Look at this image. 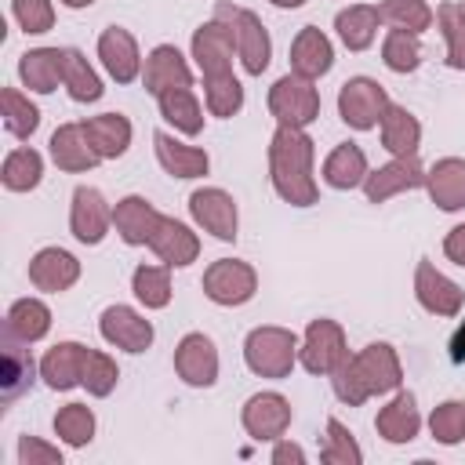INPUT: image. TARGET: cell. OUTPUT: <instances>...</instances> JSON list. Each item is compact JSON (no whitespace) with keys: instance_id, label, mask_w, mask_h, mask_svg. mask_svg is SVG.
Instances as JSON below:
<instances>
[{"instance_id":"cell-1","label":"cell","mask_w":465,"mask_h":465,"mask_svg":"<svg viewBox=\"0 0 465 465\" xmlns=\"http://www.w3.org/2000/svg\"><path fill=\"white\" fill-rule=\"evenodd\" d=\"M316 142L305 127H283L276 124L269 138V182L276 196L291 207H312L320 200L316 185Z\"/></svg>"},{"instance_id":"cell-2","label":"cell","mask_w":465,"mask_h":465,"mask_svg":"<svg viewBox=\"0 0 465 465\" xmlns=\"http://www.w3.org/2000/svg\"><path fill=\"white\" fill-rule=\"evenodd\" d=\"M298 334L291 327H276V323H262L254 331H247L243 338V363L251 374L258 378H287L298 363Z\"/></svg>"},{"instance_id":"cell-3","label":"cell","mask_w":465,"mask_h":465,"mask_svg":"<svg viewBox=\"0 0 465 465\" xmlns=\"http://www.w3.org/2000/svg\"><path fill=\"white\" fill-rule=\"evenodd\" d=\"M214 15L232 25V33H236V58H240L243 73L247 76H262L269 69V62H272V40H269L265 22L251 7H236L229 0H218Z\"/></svg>"},{"instance_id":"cell-4","label":"cell","mask_w":465,"mask_h":465,"mask_svg":"<svg viewBox=\"0 0 465 465\" xmlns=\"http://www.w3.org/2000/svg\"><path fill=\"white\" fill-rule=\"evenodd\" d=\"M349 356V338H345V327L331 316H320V320H309L302 341H298V363L316 374V378H331V371Z\"/></svg>"},{"instance_id":"cell-5","label":"cell","mask_w":465,"mask_h":465,"mask_svg":"<svg viewBox=\"0 0 465 465\" xmlns=\"http://www.w3.org/2000/svg\"><path fill=\"white\" fill-rule=\"evenodd\" d=\"M389 105L392 98L374 76H349L338 87V116L352 131H374Z\"/></svg>"},{"instance_id":"cell-6","label":"cell","mask_w":465,"mask_h":465,"mask_svg":"<svg viewBox=\"0 0 465 465\" xmlns=\"http://www.w3.org/2000/svg\"><path fill=\"white\" fill-rule=\"evenodd\" d=\"M269 113L276 116V124L283 127H309L320 116V91L316 80H305L298 73H283L272 87H269Z\"/></svg>"},{"instance_id":"cell-7","label":"cell","mask_w":465,"mask_h":465,"mask_svg":"<svg viewBox=\"0 0 465 465\" xmlns=\"http://www.w3.org/2000/svg\"><path fill=\"white\" fill-rule=\"evenodd\" d=\"M207 302L222 305V309H236V305H247L254 294H258V272L251 262H240V258H218L207 265L203 280H200Z\"/></svg>"},{"instance_id":"cell-8","label":"cell","mask_w":465,"mask_h":465,"mask_svg":"<svg viewBox=\"0 0 465 465\" xmlns=\"http://www.w3.org/2000/svg\"><path fill=\"white\" fill-rule=\"evenodd\" d=\"M189 214L214 240L236 243V236H240V211H236V200L225 189H218V185L193 189L189 193Z\"/></svg>"},{"instance_id":"cell-9","label":"cell","mask_w":465,"mask_h":465,"mask_svg":"<svg viewBox=\"0 0 465 465\" xmlns=\"http://www.w3.org/2000/svg\"><path fill=\"white\" fill-rule=\"evenodd\" d=\"M291 418H294L291 400H287L283 392H272V389L254 392V396L243 403V411H240L243 432H247L251 440H258V443L280 440V436L291 429Z\"/></svg>"},{"instance_id":"cell-10","label":"cell","mask_w":465,"mask_h":465,"mask_svg":"<svg viewBox=\"0 0 465 465\" xmlns=\"http://www.w3.org/2000/svg\"><path fill=\"white\" fill-rule=\"evenodd\" d=\"M193 62L200 69V76H218V73H232V54H236V33L225 18H211L193 33Z\"/></svg>"},{"instance_id":"cell-11","label":"cell","mask_w":465,"mask_h":465,"mask_svg":"<svg viewBox=\"0 0 465 465\" xmlns=\"http://www.w3.org/2000/svg\"><path fill=\"white\" fill-rule=\"evenodd\" d=\"M98 334H102V341H109L113 349H124V352H145L149 345H153V338H156V331H153V320H145L138 309H131V305H105L102 309V316H98Z\"/></svg>"},{"instance_id":"cell-12","label":"cell","mask_w":465,"mask_h":465,"mask_svg":"<svg viewBox=\"0 0 465 465\" xmlns=\"http://www.w3.org/2000/svg\"><path fill=\"white\" fill-rule=\"evenodd\" d=\"M109 229H113V207L102 196V189L76 185L73 189V203H69V232L80 243L94 247V243H102L109 236Z\"/></svg>"},{"instance_id":"cell-13","label":"cell","mask_w":465,"mask_h":465,"mask_svg":"<svg viewBox=\"0 0 465 465\" xmlns=\"http://www.w3.org/2000/svg\"><path fill=\"white\" fill-rule=\"evenodd\" d=\"M218 349L203 331H189L178 345H174V374L193 385V389H211L218 381Z\"/></svg>"},{"instance_id":"cell-14","label":"cell","mask_w":465,"mask_h":465,"mask_svg":"<svg viewBox=\"0 0 465 465\" xmlns=\"http://www.w3.org/2000/svg\"><path fill=\"white\" fill-rule=\"evenodd\" d=\"M363 196L367 203H385L400 193H411V189H425V167L418 163V156H392L389 163L374 167L367 178H363Z\"/></svg>"},{"instance_id":"cell-15","label":"cell","mask_w":465,"mask_h":465,"mask_svg":"<svg viewBox=\"0 0 465 465\" xmlns=\"http://www.w3.org/2000/svg\"><path fill=\"white\" fill-rule=\"evenodd\" d=\"M414 298L432 316H458L465 309V291L447 272H440L429 258L414 265Z\"/></svg>"},{"instance_id":"cell-16","label":"cell","mask_w":465,"mask_h":465,"mask_svg":"<svg viewBox=\"0 0 465 465\" xmlns=\"http://www.w3.org/2000/svg\"><path fill=\"white\" fill-rule=\"evenodd\" d=\"M98 62H102V69H105L116 84L138 80V76H142V65H145L134 33L124 29V25L102 29V36H98Z\"/></svg>"},{"instance_id":"cell-17","label":"cell","mask_w":465,"mask_h":465,"mask_svg":"<svg viewBox=\"0 0 465 465\" xmlns=\"http://www.w3.org/2000/svg\"><path fill=\"white\" fill-rule=\"evenodd\" d=\"M40 374V363H33L29 356V341L15 338L4 331V349H0V400L15 403L18 396H25L33 389Z\"/></svg>"},{"instance_id":"cell-18","label":"cell","mask_w":465,"mask_h":465,"mask_svg":"<svg viewBox=\"0 0 465 465\" xmlns=\"http://www.w3.org/2000/svg\"><path fill=\"white\" fill-rule=\"evenodd\" d=\"M193 84V65L189 58L174 47V44H156L149 54H145V65H142V87L156 98L163 94L167 87H189Z\"/></svg>"},{"instance_id":"cell-19","label":"cell","mask_w":465,"mask_h":465,"mask_svg":"<svg viewBox=\"0 0 465 465\" xmlns=\"http://www.w3.org/2000/svg\"><path fill=\"white\" fill-rule=\"evenodd\" d=\"M80 280V262L65 247H40L29 258V283L44 294H62Z\"/></svg>"},{"instance_id":"cell-20","label":"cell","mask_w":465,"mask_h":465,"mask_svg":"<svg viewBox=\"0 0 465 465\" xmlns=\"http://www.w3.org/2000/svg\"><path fill=\"white\" fill-rule=\"evenodd\" d=\"M352 360H356L371 396H389V392H396L403 385V363H400V352L389 341H371Z\"/></svg>"},{"instance_id":"cell-21","label":"cell","mask_w":465,"mask_h":465,"mask_svg":"<svg viewBox=\"0 0 465 465\" xmlns=\"http://www.w3.org/2000/svg\"><path fill=\"white\" fill-rule=\"evenodd\" d=\"M160 218L163 214L145 196H138V193H131V196H124V200L113 203V229H116V236L127 247H149Z\"/></svg>"},{"instance_id":"cell-22","label":"cell","mask_w":465,"mask_h":465,"mask_svg":"<svg viewBox=\"0 0 465 465\" xmlns=\"http://www.w3.org/2000/svg\"><path fill=\"white\" fill-rule=\"evenodd\" d=\"M334 65V44L323 29L316 25H302L291 40V73L305 76V80H320L327 76Z\"/></svg>"},{"instance_id":"cell-23","label":"cell","mask_w":465,"mask_h":465,"mask_svg":"<svg viewBox=\"0 0 465 465\" xmlns=\"http://www.w3.org/2000/svg\"><path fill=\"white\" fill-rule=\"evenodd\" d=\"M153 149H156V163H160L163 174H171V178L193 182V178H203V174L211 171L207 149L185 145V142H178V138L167 134V131H156V134H153Z\"/></svg>"},{"instance_id":"cell-24","label":"cell","mask_w":465,"mask_h":465,"mask_svg":"<svg viewBox=\"0 0 465 465\" xmlns=\"http://www.w3.org/2000/svg\"><path fill=\"white\" fill-rule=\"evenodd\" d=\"M149 251H153L163 265L185 269V265H193V262L200 258V236H196L185 222L163 214L160 225H156V232H153V240H149Z\"/></svg>"},{"instance_id":"cell-25","label":"cell","mask_w":465,"mask_h":465,"mask_svg":"<svg viewBox=\"0 0 465 465\" xmlns=\"http://www.w3.org/2000/svg\"><path fill=\"white\" fill-rule=\"evenodd\" d=\"M84 363H87V345L80 341H58L44 352L40 360V378L51 392H69L84 385Z\"/></svg>"},{"instance_id":"cell-26","label":"cell","mask_w":465,"mask_h":465,"mask_svg":"<svg viewBox=\"0 0 465 465\" xmlns=\"http://www.w3.org/2000/svg\"><path fill=\"white\" fill-rule=\"evenodd\" d=\"M47 153H51L54 167L65 171V174H84V171H94L102 163V156L91 149V142L84 134V124H62V127H54V134L47 142Z\"/></svg>"},{"instance_id":"cell-27","label":"cell","mask_w":465,"mask_h":465,"mask_svg":"<svg viewBox=\"0 0 465 465\" xmlns=\"http://www.w3.org/2000/svg\"><path fill=\"white\" fill-rule=\"evenodd\" d=\"M425 193L447 214L465 211V156H440L425 171Z\"/></svg>"},{"instance_id":"cell-28","label":"cell","mask_w":465,"mask_h":465,"mask_svg":"<svg viewBox=\"0 0 465 465\" xmlns=\"http://www.w3.org/2000/svg\"><path fill=\"white\" fill-rule=\"evenodd\" d=\"M374 429H378V436H381L385 443H396V447H400V443L418 440V432H421V411H418L414 392L396 389V392H392V400L378 411Z\"/></svg>"},{"instance_id":"cell-29","label":"cell","mask_w":465,"mask_h":465,"mask_svg":"<svg viewBox=\"0 0 465 465\" xmlns=\"http://www.w3.org/2000/svg\"><path fill=\"white\" fill-rule=\"evenodd\" d=\"M62 65H65V47H29L18 58V80L33 94H51L62 84Z\"/></svg>"},{"instance_id":"cell-30","label":"cell","mask_w":465,"mask_h":465,"mask_svg":"<svg viewBox=\"0 0 465 465\" xmlns=\"http://www.w3.org/2000/svg\"><path fill=\"white\" fill-rule=\"evenodd\" d=\"M80 124H84V134H87L91 149L102 160H120L131 149L134 127H131V120L124 113H98V116H87Z\"/></svg>"},{"instance_id":"cell-31","label":"cell","mask_w":465,"mask_h":465,"mask_svg":"<svg viewBox=\"0 0 465 465\" xmlns=\"http://www.w3.org/2000/svg\"><path fill=\"white\" fill-rule=\"evenodd\" d=\"M371 174V163H367V153L356 145V142H341L327 153L323 167H320V178L323 185L338 189V193H349V189H360L363 178Z\"/></svg>"},{"instance_id":"cell-32","label":"cell","mask_w":465,"mask_h":465,"mask_svg":"<svg viewBox=\"0 0 465 465\" xmlns=\"http://www.w3.org/2000/svg\"><path fill=\"white\" fill-rule=\"evenodd\" d=\"M378 134H381V149L389 156H418V149H421V120L407 105L392 102L378 124Z\"/></svg>"},{"instance_id":"cell-33","label":"cell","mask_w":465,"mask_h":465,"mask_svg":"<svg viewBox=\"0 0 465 465\" xmlns=\"http://www.w3.org/2000/svg\"><path fill=\"white\" fill-rule=\"evenodd\" d=\"M378 25L385 22H381V7L374 4H349L334 15V33L349 51H367L378 36Z\"/></svg>"},{"instance_id":"cell-34","label":"cell","mask_w":465,"mask_h":465,"mask_svg":"<svg viewBox=\"0 0 465 465\" xmlns=\"http://www.w3.org/2000/svg\"><path fill=\"white\" fill-rule=\"evenodd\" d=\"M156 105H160V116H163L178 134L196 138V134L203 131V120H207V116H203V105H200L193 84H189V87H167L163 94H156Z\"/></svg>"},{"instance_id":"cell-35","label":"cell","mask_w":465,"mask_h":465,"mask_svg":"<svg viewBox=\"0 0 465 465\" xmlns=\"http://www.w3.org/2000/svg\"><path fill=\"white\" fill-rule=\"evenodd\" d=\"M4 331L7 334H15V338H22V341H40V338H47V331H51V309H47V302L44 298H18V302H11L7 305V316H4Z\"/></svg>"},{"instance_id":"cell-36","label":"cell","mask_w":465,"mask_h":465,"mask_svg":"<svg viewBox=\"0 0 465 465\" xmlns=\"http://www.w3.org/2000/svg\"><path fill=\"white\" fill-rule=\"evenodd\" d=\"M62 87L69 91L73 102L87 105V102H98L105 94L102 87V76L94 73V65L87 62V54L80 47H65V65H62Z\"/></svg>"},{"instance_id":"cell-37","label":"cell","mask_w":465,"mask_h":465,"mask_svg":"<svg viewBox=\"0 0 465 465\" xmlns=\"http://www.w3.org/2000/svg\"><path fill=\"white\" fill-rule=\"evenodd\" d=\"M44 178V156L33 145H18L0 163V182L7 193H33Z\"/></svg>"},{"instance_id":"cell-38","label":"cell","mask_w":465,"mask_h":465,"mask_svg":"<svg viewBox=\"0 0 465 465\" xmlns=\"http://www.w3.org/2000/svg\"><path fill=\"white\" fill-rule=\"evenodd\" d=\"M131 291H134V298L145 305V309H167L171 305V294H174V287H171V265H138L134 272H131Z\"/></svg>"},{"instance_id":"cell-39","label":"cell","mask_w":465,"mask_h":465,"mask_svg":"<svg viewBox=\"0 0 465 465\" xmlns=\"http://www.w3.org/2000/svg\"><path fill=\"white\" fill-rule=\"evenodd\" d=\"M54 436L65 443V447H87L94 440V429H98V418L87 403H65L58 407L54 414Z\"/></svg>"},{"instance_id":"cell-40","label":"cell","mask_w":465,"mask_h":465,"mask_svg":"<svg viewBox=\"0 0 465 465\" xmlns=\"http://www.w3.org/2000/svg\"><path fill=\"white\" fill-rule=\"evenodd\" d=\"M203 105L211 116L229 120L243 109V84L232 73H218V76H203Z\"/></svg>"},{"instance_id":"cell-41","label":"cell","mask_w":465,"mask_h":465,"mask_svg":"<svg viewBox=\"0 0 465 465\" xmlns=\"http://www.w3.org/2000/svg\"><path fill=\"white\" fill-rule=\"evenodd\" d=\"M0 116H4L7 134H15V138H33L36 127H40V109L18 87H4L0 91Z\"/></svg>"},{"instance_id":"cell-42","label":"cell","mask_w":465,"mask_h":465,"mask_svg":"<svg viewBox=\"0 0 465 465\" xmlns=\"http://www.w3.org/2000/svg\"><path fill=\"white\" fill-rule=\"evenodd\" d=\"M436 25L443 33V44H447V65L450 69H465V4L458 0H447L436 7Z\"/></svg>"},{"instance_id":"cell-43","label":"cell","mask_w":465,"mask_h":465,"mask_svg":"<svg viewBox=\"0 0 465 465\" xmlns=\"http://www.w3.org/2000/svg\"><path fill=\"white\" fill-rule=\"evenodd\" d=\"M381 22L389 29H407V33H425L432 29L436 15L429 7V0H381Z\"/></svg>"},{"instance_id":"cell-44","label":"cell","mask_w":465,"mask_h":465,"mask_svg":"<svg viewBox=\"0 0 465 465\" xmlns=\"http://www.w3.org/2000/svg\"><path fill=\"white\" fill-rule=\"evenodd\" d=\"M381 62L392 73H414L421 65V40L407 29H389L381 40Z\"/></svg>"},{"instance_id":"cell-45","label":"cell","mask_w":465,"mask_h":465,"mask_svg":"<svg viewBox=\"0 0 465 465\" xmlns=\"http://www.w3.org/2000/svg\"><path fill=\"white\" fill-rule=\"evenodd\" d=\"M429 432L443 447H458L465 440V403L461 400H443L429 414Z\"/></svg>"},{"instance_id":"cell-46","label":"cell","mask_w":465,"mask_h":465,"mask_svg":"<svg viewBox=\"0 0 465 465\" xmlns=\"http://www.w3.org/2000/svg\"><path fill=\"white\" fill-rule=\"evenodd\" d=\"M116 381H120L116 360L109 352H102V349H87V363H84V389H87V396L105 400L116 389Z\"/></svg>"},{"instance_id":"cell-47","label":"cell","mask_w":465,"mask_h":465,"mask_svg":"<svg viewBox=\"0 0 465 465\" xmlns=\"http://www.w3.org/2000/svg\"><path fill=\"white\" fill-rule=\"evenodd\" d=\"M320 461H327V465H363V450H360L356 436L338 418H327V440H323Z\"/></svg>"},{"instance_id":"cell-48","label":"cell","mask_w":465,"mask_h":465,"mask_svg":"<svg viewBox=\"0 0 465 465\" xmlns=\"http://www.w3.org/2000/svg\"><path fill=\"white\" fill-rule=\"evenodd\" d=\"M331 389H334V396H338L345 407H363V403L371 400V389H367V381H363V374H360V367H356L352 356H345V360L331 371Z\"/></svg>"},{"instance_id":"cell-49","label":"cell","mask_w":465,"mask_h":465,"mask_svg":"<svg viewBox=\"0 0 465 465\" xmlns=\"http://www.w3.org/2000/svg\"><path fill=\"white\" fill-rule=\"evenodd\" d=\"M11 15L22 25V33L40 36L54 25V4L51 0H11Z\"/></svg>"},{"instance_id":"cell-50","label":"cell","mask_w":465,"mask_h":465,"mask_svg":"<svg viewBox=\"0 0 465 465\" xmlns=\"http://www.w3.org/2000/svg\"><path fill=\"white\" fill-rule=\"evenodd\" d=\"M18 465H62V450L58 443H47L40 436H18Z\"/></svg>"},{"instance_id":"cell-51","label":"cell","mask_w":465,"mask_h":465,"mask_svg":"<svg viewBox=\"0 0 465 465\" xmlns=\"http://www.w3.org/2000/svg\"><path fill=\"white\" fill-rule=\"evenodd\" d=\"M272 465H305V450L298 443H291L287 436L272 440V454H269Z\"/></svg>"},{"instance_id":"cell-52","label":"cell","mask_w":465,"mask_h":465,"mask_svg":"<svg viewBox=\"0 0 465 465\" xmlns=\"http://www.w3.org/2000/svg\"><path fill=\"white\" fill-rule=\"evenodd\" d=\"M443 254H447L454 265L465 269V222H458V225L443 236Z\"/></svg>"},{"instance_id":"cell-53","label":"cell","mask_w":465,"mask_h":465,"mask_svg":"<svg viewBox=\"0 0 465 465\" xmlns=\"http://www.w3.org/2000/svg\"><path fill=\"white\" fill-rule=\"evenodd\" d=\"M450 360H454V363H465V323H461L458 334L450 338Z\"/></svg>"},{"instance_id":"cell-54","label":"cell","mask_w":465,"mask_h":465,"mask_svg":"<svg viewBox=\"0 0 465 465\" xmlns=\"http://www.w3.org/2000/svg\"><path fill=\"white\" fill-rule=\"evenodd\" d=\"M272 7H280V11H294V7H302L305 0H269Z\"/></svg>"},{"instance_id":"cell-55","label":"cell","mask_w":465,"mask_h":465,"mask_svg":"<svg viewBox=\"0 0 465 465\" xmlns=\"http://www.w3.org/2000/svg\"><path fill=\"white\" fill-rule=\"evenodd\" d=\"M58 4H65L69 11H84V7H91L94 0H58Z\"/></svg>"}]
</instances>
